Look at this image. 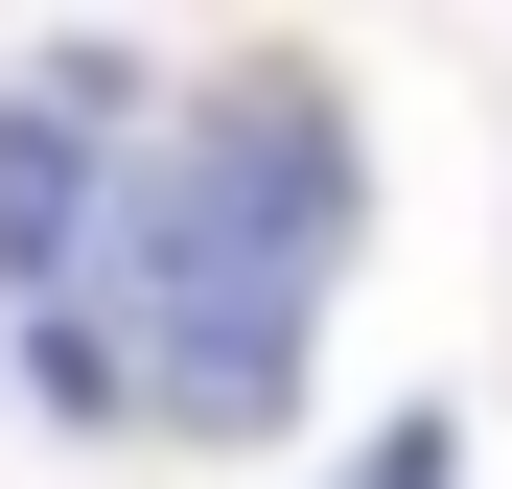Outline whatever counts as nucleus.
Listing matches in <instances>:
<instances>
[{"label":"nucleus","instance_id":"1","mask_svg":"<svg viewBox=\"0 0 512 489\" xmlns=\"http://www.w3.org/2000/svg\"><path fill=\"white\" fill-rule=\"evenodd\" d=\"M373 233V163H350V94H326L303 47H233L187 117H163V163L117 187L94 233V326H117V396L163 443H280L303 420V326L326 280H350Z\"/></svg>","mask_w":512,"mask_h":489},{"label":"nucleus","instance_id":"2","mask_svg":"<svg viewBox=\"0 0 512 489\" xmlns=\"http://www.w3.org/2000/svg\"><path fill=\"white\" fill-rule=\"evenodd\" d=\"M94 233H117V163L70 140L47 94H0V326H47V303H94Z\"/></svg>","mask_w":512,"mask_h":489},{"label":"nucleus","instance_id":"3","mask_svg":"<svg viewBox=\"0 0 512 489\" xmlns=\"http://www.w3.org/2000/svg\"><path fill=\"white\" fill-rule=\"evenodd\" d=\"M24 396H47L70 443H117V420H140V396H117V326H94V303H47V326H24Z\"/></svg>","mask_w":512,"mask_h":489},{"label":"nucleus","instance_id":"4","mask_svg":"<svg viewBox=\"0 0 512 489\" xmlns=\"http://www.w3.org/2000/svg\"><path fill=\"white\" fill-rule=\"evenodd\" d=\"M350 489H466V420H396V443H350Z\"/></svg>","mask_w":512,"mask_h":489}]
</instances>
